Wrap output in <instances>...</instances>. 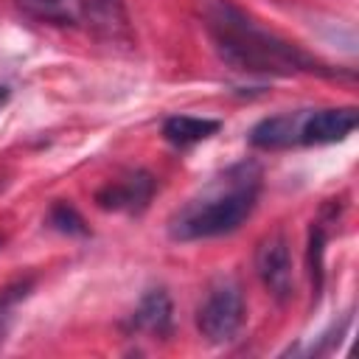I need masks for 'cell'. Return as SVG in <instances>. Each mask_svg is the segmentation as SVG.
<instances>
[{
  "mask_svg": "<svg viewBox=\"0 0 359 359\" xmlns=\"http://www.w3.org/2000/svg\"><path fill=\"white\" fill-rule=\"evenodd\" d=\"M196 325H199L202 337L210 342H230L241 331L244 294L233 278H219L208 289V294L196 311Z\"/></svg>",
  "mask_w": 359,
  "mask_h": 359,
  "instance_id": "cell-4",
  "label": "cell"
},
{
  "mask_svg": "<svg viewBox=\"0 0 359 359\" xmlns=\"http://www.w3.org/2000/svg\"><path fill=\"white\" fill-rule=\"evenodd\" d=\"M353 129H356V107L294 109L258 121L250 132V143L266 151L292 149V146H325L345 140Z\"/></svg>",
  "mask_w": 359,
  "mask_h": 359,
  "instance_id": "cell-3",
  "label": "cell"
},
{
  "mask_svg": "<svg viewBox=\"0 0 359 359\" xmlns=\"http://www.w3.org/2000/svg\"><path fill=\"white\" fill-rule=\"evenodd\" d=\"M17 3L28 17L53 25H76L84 20L87 11V0H17Z\"/></svg>",
  "mask_w": 359,
  "mask_h": 359,
  "instance_id": "cell-9",
  "label": "cell"
},
{
  "mask_svg": "<svg viewBox=\"0 0 359 359\" xmlns=\"http://www.w3.org/2000/svg\"><path fill=\"white\" fill-rule=\"evenodd\" d=\"M222 129L219 121L213 118H194V115H174L163 123V137L171 143V146H180V149H188L194 143H202L208 140L210 135H216Z\"/></svg>",
  "mask_w": 359,
  "mask_h": 359,
  "instance_id": "cell-8",
  "label": "cell"
},
{
  "mask_svg": "<svg viewBox=\"0 0 359 359\" xmlns=\"http://www.w3.org/2000/svg\"><path fill=\"white\" fill-rule=\"evenodd\" d=\"M261 168L255 163H238L205 185L194 199H188L168 222V236L174 241H199L233 233L241 227L258 205Z\"/></svg>",
  "mask_w": 359,
  "mask_h": 359,
  "instance_id": "cell-2",
  "label": "cell"
},
{
  "mask_svg": "<svg viewBox=\"0 0 359 359\" xmlns=\"http://www.w3.org/2000/svg\"><path fill=\"white\" fill-rule=\"evenodd\" d=\"M255 266L261 280L278 300H286L292 294V255L283 233H272L261 241L255 252Z\"/></svg>",
  "mask_w": 359,
  "mask_h": 359,
  "instance_id": "cell-5",
  "label": "cell"
},
{
  "mask_svg": "<svg viewBox=\"0 0 359 359\" xmlns=\"http://www.w3.org/2000/svg\"><path fill=\"white\" fill-rule=\"evenodd\" d=\"M50 224H53L56 230H62V233H84L81 216H79L70 205H65V202H59V205L50 208Z\"/></svg>",
  "mask_w": 359,
  "mask_h": 359,
  "instance_id": "cell-11",
  "label": "cell"
},
{
  "mask_svg": "<svg viewBox=\"0 0 359 359\" xmlns=\"http://www.w3.org/2000/svg\"><path fill=\"white\" fill-rule=\"evenodd\" d=\"M151 194H154V180L146 171H135L132 177H126L121 182L104 185L98 191L95 202L104 210H132V213H137L149 205Z\"/></svg>",
  "mask_w": 359,
  "mask_h": 359,
  "instance_id": "cell-6",
  "label": "cell"
},
{
  "mask_svg": "<svg viewBox=\"0 0 359 359\" xmlns=\"http://www.w3.org/2000/svg\"><path fill=\"white\" fill-rule=\"evenodd\" d=\"M0 244H3V238H0Z\"/></svg>",
  "mask_w": 359,
  "mask_h": 359,
  "instance_id": "cell-12",
  "label": "cell"
},
{
  "mask_svg": "<svg viewBox=\"0 0 359 359\" xmlns=\"http://www.w3.org/2000/svg\"><path fill=\"white\" fill-rule=\"evenodd\" d=\"M0 98H3V93H0Z\"/></svg>",
  "mask_w": 359,
  "mask_h": 359,
  "instance_id": "cell-13",
  "label": "cell"
},
{
  "mask_svg": "<svg viewBox=\"0 0 359 359\" xmlns=\"http://www.w3.org/2000/svg\"><path fill=\"white\" fill-rule=\"evenodd\" d=\"M84 17H90L95 28H104L109 39H118V36L129 39V20L121 0H90Z\"/></svg>",
  "mask_w": 359,
  "mask_h": 359,
  "instance_id": "cell-10",
  "label": "cell"
},
{
  "mask_svg": "<svg viewBox=\"0 0 359 359\" xmlns=\"http://www.w3.org/2000/svg\"><path fill=\"white\" fill-rule=\"evenodd\" d=\"M202 17L216 53L236 70L264 76L331 73L303 48L255 25L233 0H202Z\"/></svg>",
  "mask_w": 359,
  "mask_h": 359,
  "instance_id": "cell-1",
  "label": "cell"
},
{
  "mask_svg": "<svg viewBox=\"0 0 359 359\" xmlns=\"http://www.w3.org/2000/svg\"><path fill=\"white\" fill-rule=\"evenodd\" d=\"M132 328L154 334V337H165L171 331V300L165 289H151L140 300V306L132 314Z\"/></svg>",
  "mask_w": 359,
  "mask_h": 359,
  "instance_id": "cell-7",
  "label": "cell"
}]
</instances>
